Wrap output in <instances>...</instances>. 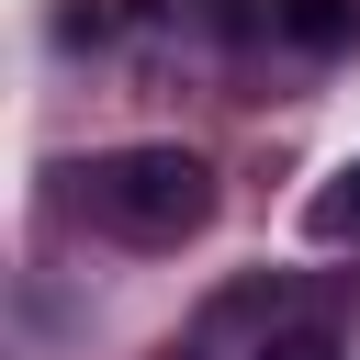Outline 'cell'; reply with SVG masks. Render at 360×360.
<instances>
[{
    "instance_id": "obj_1",
    "label": "cell",
    "mask_w": 360,
    "mask_h": 360,
    "mask_svg": "<svg viewBox=\"0 0 360 360\" xmlns=\"http://www.w3.org/2000/svg\"><path fill=\"white\" fill-rule=\"evenodd\" d=\"M79 214L101 236H124V248H180L214 214V169L191 146H112V158L79 169Z\"/></svg>"
},
{
    "instance_id": "obj_2",
    "label": "cell",
    "mask_w": 360,
    "mask_h": 360,
    "mask_svg": "<svg viewBox=\"0 0 360 360\" xmlns=\"http://www.w3.org/2000/svg\"><path fill=\"white\" fill-rule=\"evenodd\" d=\"M349 22H360V0H281V34H292V45H315V56H326V45H349Z\"/></svg>"
},
{
    "instance_id": "obj_3",
    "label": "cell",
    "mask_w": 360,
    "mask_h": 360,
    "mask_svg": "<svg viewBox=\"0 0 360 360\" xmlns=\"http://www.w3.org/2000/svg\"><path fill=\"white\" fill-rule=\"evenodd\" d=\"M338 225H360V169H349V191H338Z\"/></svg>"
},
{
    "instance_id": "obj_4",
    "label": "cell",
    "mask_w": 360,
    "mask_h": 360,
    "mask_svg": "<svg viewBox=\"0 0 360 360\" xmlns=\"http://www.w3.org/2000/svg\"><path fill=\"white\" fill-rule=\"evenodd\" d=\"M270 360H326V349H315V338H292V349H270Z\"/></svg>"
}]
</instances>
